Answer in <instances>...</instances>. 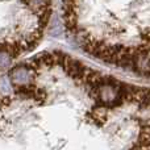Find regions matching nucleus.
<instances>
[{"label":"nucleus","mask_w":150,"mask_h":150,"mask_svg":"<svg viewBox=\"0 0 150 150\" xmlns=\"http://www.w3.org/2000/svg\"><path fill=\"white\" fill-rule=\"evenodd\" d=\"M61 20L86 57L150 82V0H61Z\"/></svg>","instance_id":"obj_1"},{"label":"nucleus","mask_w":150,"mask_h":150,"mask_svg":"<svg viewBox=\"0 0 150 150\" xmlns=\"http://www.w3.org/2000/svg\"><path fill=\"white\" fill-rule=\"evenodd\" d=\"M55 0H0V73L34 52L49 30Z\"/></svg>","instance_id":"obj_2"}]
</instances>
